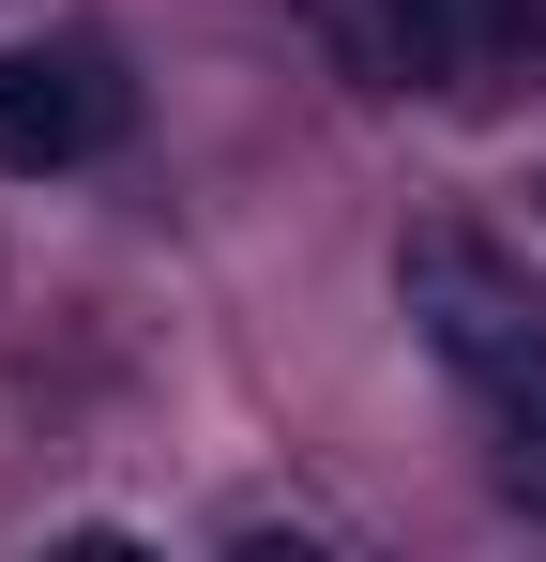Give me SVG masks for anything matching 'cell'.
Segmentation results:
<instances>
[{
  "label": "cell",
  "instance_id": "6da1fadb",
  "mask_svg": "<svg viewBox=\"0 0 546 562\" xmlns=\"http://www.w3.org/2000/svg\"><path fill=\"white\" fill-rule=\"evenodd\" d=\"M395 289H410V319H425V350H441L470 395H501V380H532L546 366V289L486 244V228H410L395 244Z\"/></svg>",
  "mask_w": 546,
  "mask_h": 562
},
{
  "label": "cell",
  "instance_id": "7a4b0ae2",
  "mask_svg": "<svg viewBox=\"0 0 546 562\" xmlns=\"http://www.w3.org/2000/svg\"><path fill=\"white\" fill-rule=\"evenodd\" d=\"M364 61L395 92H501V77L546 61V0H379Z\"/></svg>",
  "mask_w": 546,
  "mask_h": 562
},
{
  "label": "cell",
  "instance_id": "3957f363",
  "mask_svg": "<svg viewBox=\"0 0 546 562\" xmlns=\"http://www.w3.org/2000/svg\"><path fill=\"white\" fill-rule=\"evenodd\" d=\"M122 137V77L91 46H0V168L46 183V168H91Z\"/></svg>",
  "mask_w": 546,
  "mask_h": 562
},
{
  "label": "cell",
  "instance_id": "277c9868",
  "mask_svg": "<svg viewBox=\"0 0 546 562\" xmlns=\"http://www.w3.org/2000/svg\"><path fill=\"white\" fill-rule=\"evenodd\" d=\"M486 426H501V486H516V502H546V366L501 380V395H486Z\"/></svg>",
  "mask_w": 546,
  "mask_h": 562
}]
</instances>
